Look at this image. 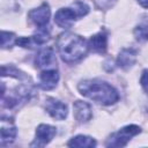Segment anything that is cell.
Here are the masks:
<instances>
[{"label": "cell", "mask_w": 148, "mask_h": 148, "mask_svg": "<svg viewBox=\"0 0 148 148\" xmlns=\"http://www.w3.org/2000/svg\"><path fill=\"white\" fill-rule=\"evenodd\" d=\"M57 49L61 59L67 64L80 61L89 50L88 43L84 38L72 32H64L59 35L57 39Z\"/></svg>", "instance_id": "cell-1"}, {"label": "cell", "mask_w": 148, "mask_h": 148, "mask_svg": "<svg viewBox=\"0 0 148 148\" xmlns=\"http://www.w3.org/2000/svg\"><path fill=\"white\" fill-rule=\"evenodd\" d=\"M77 89L81 95L103 105H111L119 99L118 91L108 82L101 80H83Z\"/></svg>", "instance_id": "cell-2"}, {"label": "cell", "mask_w": 148, "mask_h": 148, "mask_svg": "<svg viewBox=\"0 0 148 148\" xmlns=\"http://www.w3.org/2000/svg\"><path fill=\"white\" fill-rule=\"evenodd\" d=\"M141 132V128L136 125H127L119 130L118 132L110 135L106 141V147H124L131 140V138L138 135Z\"/></svg>", "instance_id": "cell-3"}, {"label": "cell", "mask_w": 148, "mask_h": 148, "mask_svg": "<svg viewBox=\"0 0 148 148\" xmlns=\"http://www.w3.org/2000/svg\"><path fill=\"white\" fill-rule=\"evenodd\" d=\"M79 17H82L77 10V8L74 6L73 8H61L54 14V22L60 28L68 29L72 27L74 21Z\"/></svg>", "instance_id": "cell-4"}, {"label": "cell", "mask_w": 148, "mask_h": 148, "mask_svg": "<svg viewBox=\"0 0 148 148\" xmlns=\"http://www.w3.org/2000/svg\"><path fill=\"white\" fill-rule=\"evenodd\" d=\"M50 16H51V10L47 3H43L39 7L31 9L28 14L30 21L38 28H45V25L49 23Z\"/></svg>", "instance_id": "cell-5"}, {"label": "cell", "mask_w": 148, "mask_h": 148, "mask_svg": "<svg viewBox=\"0 0 148 148\" xmlns=\"http://www.w3.org/2000/svg\"><path fill=\"white\" fill-rule=\"evenodd\" d=\"M57 133V128L51 126V125H46V124H40L37 130H36V139L35 141L30 145L31 147H43L45 145H47L56 135Z\"/></svg>", "instance_id": "cell-6"}, {"label": "cell", "mask_w": 148, "mask_h": 148, "mask_svg": "<svg viewBox=\"0 0 148 148\" xmlns=\"http://www.w3.org/2000/svg\"><path fill=\"white\" fill-rule=\"evenodd\" d=\"M45 109L47 111V113L57 119V120H62L67 117V113H68V108L65 103L53 98V97H49L46 98L45 101Z\"/></svg>", "instance_id": "cell-7"}, {"label": "cell", "mask_w": 148, "mask_h": 148, "mask_svg": "<svg viewBox=\"0 0 148 148\" xmlns=\"http://www.w3.org/2000/svg\"><path fill=\"white\" fill-rule=\"evenodd\" d=\"M59 81V73L57 69H45L39 75V87L44 90H51L56 88Z\"/></svg>", "instance_id": "cell-8"}, {"label": "cell", "mask_w": 148, "mask_h": 148, "mask_svg": "<svg viewBox=\"0 0 148 148\" xmlns=\"http://www.w3.org/2000/svg\"><path fill=\"white\" fill-rule=\"evenodd\" d=\"M108 47V35L104 31H101L90 37L88 40V49L95 53H105Z\"/></svg>", "instance_id": "cell-9"}, {"label": "cell", "mask_w": 148, "mask_h": 148, "mask_svg": "<svg viewBox=\"0 0 148 148\" xmlns=\"http://www.w3.org/2000/svg\"><path fill=\"white\" fill-rule=\"evenodd\" d=\"M73 109H74V117L80 123H87L92 118L91 108L86 102H82V101L74 102Z\"/></svg>", "instance_id": "cell-10"}, {"label": "cell", "mask_w": 148, "mask_h": 148, "mask_svg": "<svg viewBox=\"0 0 148 148\" xmlns=\"http://www.w3.org/2000/svg\"><path fill=\"white\" fill-rule=\"evenodd\" d=\"M136 61V51L134 49H123L117 58V64L121 68H130Z\"/></svg>", "instance_id": "cell-11"}, {"label": "cell", "mask_w": 148, "mask_h": 148, "mask_svg": "<svg viewBox=\"0 0 148 148\" xmlns=\"http://www.w3.org/2000/svg\"><path fill=\"white\" fill-rule=\"evenodd\" d=\"M53 61H54V51L52 47L42 49L35 58V64L37 67H47Z\"/></svg>", "instance_id": "cell-12"}, {"label": "cell", "mask_w": 148, "mask_h": 148, "mask_svg": "<svg viewBox=\"0 0 148 148\" xmlns=\"http://www.w3.org/2000/svg\"><path fill=\"white\" fill-rule=\"evenodd\" d=\"M67 146H69V147H87V148H91V147L96 146V141L91 136L76 135V136L72 138L68 141Z\"/></svg>", "instance_id": "cell-13"}, {"label": "cell", "mask_w": 148, "mask_h": 148, "mask_svg": "<svg viewBox=\"0 0 148 148\" xmlns=\"http://www.w3.org/2000/svg\"><path fill=\"white\" fill-rule=\"evenodd\" d=\"M1 75L2 76H7V75L14 76V77H16L18 80H28L29 79V76L27 74H24L23 72H21L20 69H17L14 66H5L3 65L1 67Z\"/></svg>", "instance_id": "cell-14"}, {"label": "cell", "mask_w": 148, "mask_h": 148, "mask_svg": "<svg viewBox=\"0 0 148 148\" xmlns=\"http://www.w3.org/2000/svg\"><path fill=\"white\" fill-rule=\"evenodd\" d=\"M17 131L15 127H2L1 128V146H6L10 142L14 141V139L16 138Z\"/></svg>", "instance_id": "cell-15"}, {"label": "cell", "mask_w": 148, "mask_h": 148, "mask_svg": "<svg viewBox=\"0 0 148 148\" xmlns=\"http://www.w3.org/2000/svg\"><path fill=\"white\" fill-rule=\"evenodd\" d=\"M134 36L140 42H147L148 40V25L147 24L138 25L134 29Z\"/></svg>", "instance_id": "cell-16"}, {"label": "cell", "mask_w": 148, "mask_h": 148, "mask_svg": "<svg viewBox=\"0 0 148 148\" xmlns=\"http://www.w3.org/2000/svg\"><path fill=\"white\" fill-rule=\"evenodd\" d=\"M15 35L13 32H8V31H1V47L5 49V47H8L13 44V40H14V37Z\"/></svg>", "instance_id": "cell-17"}, {"label": "cell", "mask_w": 148, "mask_h": 148, "mask_svg": "<svg viewBox=\"0 0 148 148\" xmlns=\"http://www.w3.org/2000/svg\"><path fill=\"white\" fill-rule=\"evenodd\" d=\"M117 2V0H95V5L98 9H110L114 6V3Z\"/></svg>", "instance_id": "cell-18"}, {"label": "cell", "mask_w": 148, "mask_h": 148, "mask_svg": "<svg viewBox=\"0 0 148 148\" xmlns=\"http://www.w3.org/2000/svg\"><path fill=\"white\" fill-rule=\"evenodd\" d=\"M140 83L143 88V90L146 91V94L148 95V69H145L141 74V79H140Z\"/></svg>", "instance_id": "cell-19"}, {"label": "cell", "mask_w": 148, "mask_h": 148, "mask_svg": "<svg viewBox=\"0 0 148 148\" xmlns=\"http://www.w3.org/2000/svg\"><path fill=\"white\" fill-rule=\"evenodd\" d=\"M138 2H139L143 8H148V0H138Z\"/></svg>", "instance_id": "cell-20"}]
</instances>
